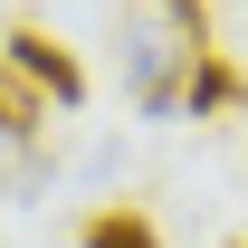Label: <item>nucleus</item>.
<instances>
[{"label":"nucleus","mask_w":248,"mask_h":248,"mask_svg":"<svg viewBox=\"0 0 248 248\" xmlns=\"http://www.w3.org/2000/svg\"><path fill=\"white\" fill-rule=\"evenodd\" d=\"M229 248H248V239H229Z\"/></svg>","instance_id":"nucleus-6"},{"label":"nucleus","mask_w":248,"mask_h":248,"mask_svg":"<svg viewBox=\"0 0 248 248\" xmlns=\"http://www.w3.org/2000/svg\"><path fill=\"white\" fill-rule=\"evenodd\" d=\"M0 58L19 67L38 95H58V105H77V95H86V67L67 58V38H48V29H10V38H0Z\"/></svg>","instance_id":"nucleus-1"},{"label":"nucleus","mask_w":248,"mask_h":248,"mask_svg":"<svg viewBox=\"0 0 248 248\" xmlns=\"http://www.w3.org/2000/svg\"><path fill=\"white\" fill-rule=\"evenodd\" d=\"M191 48H182V38H153V29H134V58H124V67H134V105H143V115H172V105H182V77H191Z\"/></svg>","instance_id":"nucleus-2"},{"label":"nucleus","mask_w":248,"mask_h":248,"mask_svg":"<svg viewBox=\"0 0 248 248\" xmlns=\"http://www.w3.org/2000/svg\"><path fill=\"white\" fill-rule=\"evenodd\" d=\"M77 248H162V229L143 210H95L86 229H77Z\"/></svg>","instance_id":"nucleus-4"},{"label":"nucleus","mask_w":248,"mask_h":248,"mask_svg":"<svg viewBox=\"0 0 248 248\" xmlns=\"http://www.w3.org/2000/svg\"><path fill=\"white\" fill-rule=\"evenodd\" d=\"M239 67H229V58H219V48H210V58H191V77H182V105H191V115H219V105H239Z\"/></svg>","instance_id":"nucleus-3"},{"label":"nucleus","mask_w":248,"mask_h":248,"mask_svg":"<svg viewBox=\"0 0 248 248\" xmlns=\"http://www.w3.org/2000/svg\"><path fill=\"white\" fill-rule=\"evenodd\" d=\"M0 134H10V143H29V134H38V86H29L10 58H0Z\"/></svg>","instance_id":"nucleus-5"}]
</instances>
